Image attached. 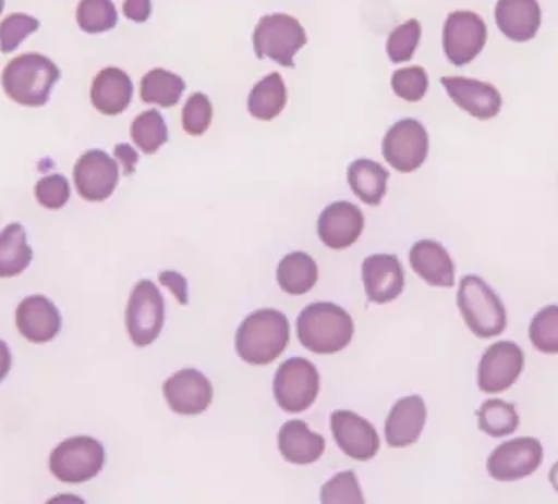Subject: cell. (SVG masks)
I'll use <instances>...</instances> for the list:
<instances>
[{
  "instance_id": "1",
  "label": "cell",
  "mask_w": 558,
  "mask_h": 504,
  "mask_svg": "<svg viewBox=\"0 0 558 504\" xmlns=\"http://www.w3.org/2000/svg\"><path fill=\"white\" fill-rule=\"evenodd\" d=\"M61 78L58 65L38 52L16 56L2 72L7 97L22 107L38 108L48 103L52 88Z\"/></svg>"
},
{
  "instance_id": "2",
  "label": "cell",
  "mask_w": 558,
  "mask_h": 504,
  "mask_svg": "<svg viewBox=\"0 0 558 504\" xmlns=\"http://www.w3.org/2000/svg\"><path fill=\"white\" fill-rule=\"evenodd\" d=\"M353 335V319L337 304H311L298 319L299 342L315 355L341 352L350 345Z\"/></svg>"
},
{
  "instance_id": "3",
  "label": "cell",
  "mask_w": 558,
  "mask_h": 504,
  "mask_svg": "<svg viewBox=\"0 0 558 504\" xmlns=\"http://www.w3.org/2000/svg\"><path fill=\"white\" fill-rule=\"evenodd\" d=\"M291 339L289 320L275 309L257 310L239 327L235 349L245 362L267 366L278 359Z\"/></svg>"
},
{
  "instance_id": "4",
  "label": "cell",
  "mask_w": 558,
  "mask_h": 504,
  "mask_svg": "<svg viewBox=\"0 0 558 504\" xmlns=\"http://www.w3.org/2000/svg\"><path fill=\"white\" fill-rule=\"evenodd\" d=\"M458 307L465 325L478 339H495L507 330V309L500 296L481 276L469 274L462 278Z\"/></svg>"
},
{
  "instance_id": "5",
  "label": "cell",
  "mask_w": 558,
  "mask_h": 504,
  "mask_svg": "<svg viewBox=\"0 0 558 504\" xmlns=\"http://www.w3.org/2000/svg\"><path fill=\"white\" fill-rule=\"evenodd\" d=\"M307 45V33L294 16L270 13L262 16L254 32L258 59H271L282 67H294V58Z\"/></svg>"
},
{
  "instance_id": "6",
  "label": "cell",
  "mask_w": 558,
  "mask_h": 504,
  "mask_svg": "<svg viewBox=\"0 0 558 504\" xmlns=\"http://www.w3.org/2000/svg\"><path fill=\"white\" fill-rule=\"evenodd\" d=\"M105 466V450L95 438L74 437L62 441L51 456L49 470L62 483H85Z\"/></svg>"
},
{
  "instance_id": "7",
  "label": "cell",
  "mask_w": 558,
  "mask_h": 504,
  "mask_svg": "<svg viewBox=\"0 0 558 504\" xmlns=\"http://www.w3.org/2000/svg\"><path fill=\"white\" fill-rule=\"evenodd\" d=\"M320 391L317 368L308 359L291 358L279 366L274 392L279 407L288 414H301L314 405Z\"/></svg>"
},
{
  "instance_id": "8",
  "label": "cell",
  "mask_w": 558,
  "mask_h": 504,
  "mask_svg": "<svg viewBox=\"0 0 558 504\" xmlns=\"http://www.w3.org/2000/svg\"><path fill=\"white\" fill-rule=\"evenodd\" d=\"M166 320V304L159 287L149 280L140 281L126 307V329L136 346H149L159 339Z\"/></svg>"
},
{
  "instance_id": "9",
  "label": "cell",
  "mask_w": 558,
  "mask_h": 504,
  "mask_svg": "<svg viewBox=\"0 0 558 504\" xmlns=\"http://www.w3.org/2000/svg\"><path fill=\"white\" fill-rule=\"evenodd\" d=\"M428 152V131L415 118L397 121L384 137V159L397 172H415L425 163Z\"/></svg>"
},
{
  "instance_id": "10",
  "label": "cell",
  "mask_w": 558,
  "mask_h": 504,
  "mask_svg": "<svg viewBox=\"0 0 558 504\" xmlns=\"http://www.w3.org/2000/svg\"><path fill=\"white\" fill-rule=\"evenodd\" d=\"M487 25L481 15L469 10L449 13L442 28V49L456 67L471 64L487 45Z\"/></svg>"
},
{
  "instance_id": "11",
  "label": "cell",
  "mask_w": 558,
  "mask_h": 504,
  "mask_svg": "<svg viewBox=\"0 0 558 504\" xmlns=\"http://www.w3.org/2000/svg\"><path fill=\"white\" fill-rule=\"evenodd\" d=\"M544 460V447L536 438H517L500 444L487 460L492 479L518 482L533 476Z\"/></svg>"
},
{
  "instance_id": "12",
  "label": "cell",
  "mask_w": 558,
  "mask_h": 504,
  "mask_svg": "<svg viewBox=\"0 0 558 504\" xmlns=\"http://www.w3.org/2000/svg\"><path fill=\"white\" fill-rule=\"evenodd\" d=\"M524 371V353L514 342L488 346L478 365V389L484 394H500L513 388Z\"/></svg>"
},
{
  "instance_id": "13",
  "label": "cell",
  "mask_w": 558,
  "mask_h": 504,
  "mask_svg": "<svg viewBox=\"0 0 558 504\" xmlns=\"http://www.w3.org/2000/svg\"><path fill=\"white\" fill-rule=\"evenodd\" d=\"M120 182V167L105 150H87L74 165V185L85 201L110 198Z\"/></svg>"
},
{
  "instance_id": "14",
  "label": "cell",
  "mask_w": 558,
  "mask_h": 504,
  "mask_svg": "<svg viewBox=\"0 0 558 504\" xmlns=\"http://www.w3.org/2000/svg\"><path fill=\"white\" fill-rule=\"evenodd\" d=\"M331 433L338 447L354 460L373 459L380 447L376 428L360 415L350 410H337L330 418Z\"/></svg>"
},
{
  "instance_id": "15",
  "label": "cell",
  "mask_w": 558,
  "mask_h": 504,
  "mask_svg": "<svg viewBox=\"0 0 558 504\" xmlns=\"http://www.w3.org/2000/svg\"><path fill=\"white\" fill-rule=\"evenodd\" d=\"M213 385L209 379L196 369H182L163 384V395L170 410L185 417L203 414L213 402Z\"/></svg>"
},
{
  "instance_id": "16",
  "label": "cell",
  "mask_w": 558,
  "mask_h": 504,
  "mask_svg": "<svg viewBox=\"0 0 558 504\" xmlns=\"http://www.w3.org/2000/svg\"><path fill=\"white\" fill-rule=\"evenodd\" d=\"M441 85L448 91L449 98L454 101L456 107L468 111L477 120H492L500 113L504 105L500 91L488 82L468 77H442Z\"/></svg>"
},
{
  "instance_id": "17",
  "label": "cell",
  "mask_w": 558,
  "mask_h": 504,
  "mask_svg": "<svg viewBox=\"0 0 558 504\" xmlns=\"http://www.w3.org/2000/svg\"><path fill=\"white\" fill-rule=\"evenodd\" d=\"M363 212L353 202H331L318 218V237L331 250L351 247L363 234Z\"/></svg>"
},
{
  "instance_id": "18",
  "label": "cell",
  "mask_w": 558,
  "mask_h": 504,
  "mask_svg": "<svg viewBox=\"0 0 558 504\" xmlns=\"http://www.w3.org/2000/svg\"><path fill=\"white\" fill-rule=\"evenodd\" d=\"M363 283L371 303H392L405 287V271L396 255H371L363 263Z\"/></svg>"
},
{
  "instance_id": "19",
  "label": "cell",
  "mask_w": 558,
  "mask_h": 504,
  "mask_svg": "<svg viewBox=\"0 0 558 504\" xmlns=\"http://www.w3.org/2000/svg\"><path fill=\"white\" fill-rule=\"evenodd\" d=\"M61 325L58 307L41 294L26 297L16 307V329L29 343L51 342L61 332Z\"/></svg>"
},
{
  "instance_id": "20",
  "label": "cell",
  "mask_w": 558,
  "mask_h": 504,
  "mask_svg": "<svg viewBox=\"0 0 558 504\" xmlns=\"http://www.w3.org/2000/svg\"><path fill=\"white\" fill-rule=\"evenodd\" d=\"M426 425V405L420 395L400 398L386 421V441L390 447H409L422 437Z\"/></svg>"
},
{
  "instance_id": "21",
  "label": "cell",
  "mask_w": 558,
  "mask_h": 504,
  "mask_svg": "<svg viewBox=\"0 0 558 504\" xmlns=\"http://www.w3.org/2000/svg\"><path fill=\"white\" fill-rule=\"evenodd\" d=\"M495 22L511 41L526 42L539 32L543 12L537 0H498Z\"/></svg>"
},
{
  "instance_id": "22",
  "label": "cell",
  "mask_w": 558,
  "mask_h": 504,
  "mask_svg": "<svg viewBox=\"0 0 558 504\" xmlns=\"http://www.w3.org/2000/svg\"><path fill=\"white\" fill-rule=\"evenodd\" d=\"M133 95V81L126 72L118 67H107L98 72L90 88L92 105L105 116H117L126 111Z\"/></svg>"
},
{
  "instance_id": "23",
  "label": "cell",
  "mask_w": 558,
  "mask_h": 504,
  "mask_svg": "<svg viewBox=\"0 0 558 504\" xmlns=\"http://www.w3.org/2000/svg\"><path fill=\"white\" fill-rule=\"evenodd\" d=\"M410 265L423 281L435 287L454 286L456 265L436 241H420L410 250Z\"/></svg>"
},
{
  "instance_id": "24",
  "label": "cell",
  "mask_w": 558,
  "mask_h": 504,
  "mask_svg": "<svg viewBox=\"0 0 558 504\" xmlns=\"http://www.w3.org/2000/svg\"><path fill=\"white\" fill-rule=\"evenodd\" d=\"M278 447L288 463L308 466L320 459L325 451V440L320 434L312 433L304 421L291 420L282 425L279 431Z\"/></svg>"
},
{
  "instance_id": "25",
  "label": "cell",
  "mask_w": 558,
  "mask_h": 504,
  "mask_svg": "<svg viewBox=\"0 0 558 504\" xmlns=\"http://www.w3.org/2000/svg\"><path fill=\"white\" fill-rule=\"evenodd\" d=\"M389 170L369 159H357L348 167L351 192L367 206H379L387 193Z\"/></svg>"
},
{
  "instance_id": "26",
  "label": "cell",
  "mask_w": 558,
  "mask_h": 504,
  "mask_svg": "<svg viewBox=\"0 0 558 504\" xmlns=\"http://www.w3.org/2000/svg\"><path fill=\"white\" fill-rule=\"evenodd\" d=\"M277 278L279 287L284 293L302 296L317 284V263L304 251H292L279 261Z\"/></svg>"
},
{
  "instance_id": "27",
  "label": "cell",
  "mask_w": 558,
  "mask_h": 504,
  "mask_svg": "<svg viewBox=\"0 0 558 504\" xmlns=\"http://www.w3.org/2000/svg\"><path fill=\"white\" fill-rule=\"evenodd\" d=\"M288 103V90L278 72L265 75L248 95V113L258 121H271L278 118Z\"/></svg>"
},
{
  "instance_id": "28",
  "label": "cell",
  "mask_w": 558,
  "mask_h": 504,
  "mask_svg": "<svg viewBox=\"0 0 558 504\" xmlns=\"http://www.w3.org/2000/svg\"><path fill=\"white\" fill-rule=\"evenodd\" d=\"M33 260V250L26 242V231L22 224L7 225L0 232V278L22 274Z\"/></svg>"
},
{
  "instance_id": "29",
  "label": "cell",
  "mask_w": 558,
  "mask_h": 504,
  "mask_svg": "<svg viewBox=\"0 0 558 504\" xmlns=\"http://www.w3.org/2000/svg\"><path fill=\"white\" fill-rule=\"evenodd\" d=\"M185 81L167 69H153L141 81V100L160 108H172L179 105Z\"/></svg>"
},
{
  "instance_id": "30",
  "label": "cell",
  "mask_w": 558,
  "mask_h": 504,
  "mask_svg": "<svg viewBox=\"0 0 558 504\" xmlns=\"http://www.w3.org/2000/svg\"><path fill=\"white\" fill-rule=\"evenodd\" d=\"M477 415L478 428L492 438L508 437L520 427L517 407L500 398L485 402Z\"/></svg>"
},
{
  "instance_id": "31",
  "label": "cell",
  "mask_w": 558,
  "mask_h": 504,
  "mask_svg": "<svg viewBox=\"0 0 558 504\" xmlns=\"http://www.w3.org/2000/svg\"><path fill=\"white\" fill-rule=\"evenodd\" d=\"M131 137L144 153L153 156L169 140V127L159 111L147 110L131 124Z\"/></svg>"
},
{
  "instance_id": "32",
  "label": "cell",
  "mask_w": 558,
  "mask_h": 504,
  "mask_svg": "<svg viewBox=\"0 0 558 504\" xmlns=\"http://www.w3.org/2000/svg\"><path fill=\"white\" fill-rule=\"evenodd\" d=\"M75 19L82 32L100 35L117 26V7L111 0H81Z\"/></svg>"
},
{
  "instance_id": "33",
  "label": "cell",
  "mask_w": 558,
  "mask_h": 504,
  "mask_svg": "<svg viewBox=\"0 0 558 504\" xmlns=\"http://www.w3.org/2000/svg\"><path fill=\"white\" fill-rule=\"evenodd\" d=\"M420 38H422V25L415 19L407 20L405 23L392 29L386 46L390 61L393 64L412 61L416 48H418Z\"/></svg>"
},
{
  "instance_id": "34",
  "label": "cell",
  "mask_w": 558,
  "mask_h": 504,
  "mask_svg": "<svg viewBox=\"0 0 558 504\" xmlns=\"http://www.w3.org/2000/svg\"><path fill=\"white\" fill-rule=\"evenodd\" d=\"M530 340L537 352L558 355V306L544 307L530 325Z\"/></svg>"
},
{
  "instance_id": "35",
  "label": "cell",
  "mask_w": 558,
  "mask_h": 504,
  "mask_svg": "<svg viewBox=\"0 0 558 504\" xmlns=\"http://www.w3.org/2000/svg\"><path fill=\"white\" fill-rule=\"evenodd\" d=\"M393 94L409 103H416V101L425 98L426 91L429 88L428 72L420 65H410V67L397 69L390 78Z\"/></svg>"
},
{
  "instance_id": "36",
  "label": "cell",
  "mask_w": 558,
  "mask_h": 504,
  "mask_svg": "<svg viewBox=\"0 0 558 504\" xmlns=\"http://www.w3.org/2000/svg\"><path fill=\"white\" fill-rule=\"evenodd\" d=\"M38 19L28 13H12L0 22V51L3 54L15 51L29 35L38 32Z\"/></svg>"
},
{
  "instance_id": "37",
  "label": "cell",
  "mask_w": 558,
  "mask_h": 504,
  "mask_svg": "<svg viewBox=\"0 0 558 504\" xmlns=\"http://www.w3.org/2000/svg\"><path fill=\"white\" fill-rule=\"evenodd\" d=\"M213 103L208 95L196 91L190 95L182 111L183 130L190 136H203L213 123Z\"/></svg>"
},
{
  "instance_id": "38",
  "label": "cell",
  "mask_w": 558,
  "mask_h": 504,
  "mask_svg": "<svg viewBox=\"0 0 558 504\" xmlns=\"http://www.w3.org/2000/svg\"><path fill=\"white\" fill-rule=\"evenodd\" d=\"M320 502L325 504H363V492H361L354 472L347 470V472L338 474L333 479L328 480L322 487Z\"/></svg>"
},
{
  "instance_id": "39",
  "label": "cell",
  "mask_w": 558,
  "mask_h": 504,
  "mask_svg": "<svg viewBox=\"0 0 558 504\" xmlns=\"http://www.w3.org/2000/svg\"><path fill=\"white\" fill-rule=\"evenodd\" d=\"M35 196L36 201L43 208L56 211V209L64 208L68 205L69 198H71V186H69L68 179L59 173L43 176L35 185Z\"/></svg>"
},
{
  "instance_id": "40",
  "label": "cell",
  "mask_w": 558,
  "mask_h": 504,
  "mask_svg": "<svg viewBox=\"0 0 558 504\" xmlns=\"http://www.w3.org/2000/svg\"><path fill=\"white\" fill-rule=\"evenodd\" d=\"M159 280L163 286L169 287L175 294L180 304H183V306L189 304V286H186L185 278L182 274L173 273V271H163V273H160Z\"/></svg>"
},
{
  "instance_id": "41",
  "label": "cell",
  "mask_w": 558,
  "mask_h": 504,
  "mask_svg": "<svg viewBox=\"0 0 558 504\" xmlns=\"http://www.w3.org/2000/svg\"><path fill=\"white\" fill-rule=\"evenodd\" d=\"M123 13L131 22H147L153 13V2L150 0H124Z\"/></svg>"
},
{
  "instance_id": "42",
  "label": "cell",
  "mask_w": 558,
  "mask_h": 504,
  "mask_svg": "<svg viewBox=\"0 0 558 504\" xmlns=\"http://www.w3.org/2000/svg\"><path fill=\"white\" fill-rule=\"evenodd\" d=\"M114 157L120 160L123 165L124 175H133L134 169H136L137 162H140V156L136 150L130 146V144H118L114 147Z\"/></svg>"
},
{
  "instance_id": "43",
  "label": "cell",
  "mask_w": 558,
  "mask_h": 504,
  "mask_svg": "<svg viewBox=\"0 0 558 504\" xmlns=\"http://www.w3.org/2000/svg\"><path fill=\"white\" fill-rule=\"evenodd\" d=\"M12 368V353H10L9 346L5 342L0 340V382L7 378V374Z\"/></svg>"
},
{
  "instance_id": "44",
  "label": "cell",
  "mask_w": 558,
  "mask_h": 504,
  "mask_svg": "<svg viewBox=\"0 0 558 504\" xmlns=\"http://www.w3.org/2000/svg\"><path fill=\"white\" fill-rule=\"evenodd\" d=\"M550 483H553L554 489H556V492L558 493V463L556 466L553 467V470H550L549 476Z\"/></svg>"
},
{
  "instance_id": "45",
  "label": "cell",
  "mask_w": 558,
  "mask_h": 504,
  "mask_svg": "<svg viewBox=\"0 0 558 504\" xmlns=\"http://www.w3.org/2000/svg\"><path fill=\"white\" fill-rule=\"evenodd\" d=\"M3 7H5V0H0V13H2Z\"/></svg>"
}]
</instances>
